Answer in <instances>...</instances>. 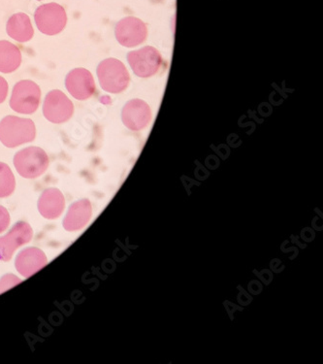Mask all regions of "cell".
I'll list each match as a JSON object with an SVG mask.
<instances>
[{
	"instance_id": "1",
	"label": "cell",
	"mask_w": 323,
	"mask_h": 364,
	"mask_svg": "<svg viewBox=\"0 0 323 364\" xmlns=\"http://www.w3.org/2000/svg\"><path fill=\"white\" fill-rule=\"evenodd\" d=\"M35 124L31 119L7 116L0 122V141L7 148H15L35 139Z\"/></svg>"
},
{
	"instance_id": "2",
	"label": "cell",
	"mask_w": 323,
	"mask_h": 364,
	"mask_svg": "<svg viewBox=\"0 0 323 364\" xmlns=\"http://www.w3.org/2000/svg\"><path fill=\"white\" fill-rule=\"evenodd\" d=\"M100 86L105 92L120 94L128 87L131 82L128 70L121 60L107 58L99 63L97 68Z\"/></svg>"
},
{
	"instance_id": "3",
	"label": "cell",
	"mask_w": 323,
	"mask_h": 364,
	"mask_svg": "<svg viewBox=\"0 0 323 364\" xmlns=\"http://www.w3.org/2000/svg\"><path fill=\"white\" fill-rule=\"evenodd\" d=\"M18 173L26 179H35L45 173L49 166V156L43 149L28 147L18 151L14 156Z\"/></svg>"
},
{
	"instance_id": "4",
	"label": "cell",
	"mask_w": 323,
	"mask_h": 364,
	"mask_svg": "<svg viewBox=\"0 0 323 364\" xmlns=\"http://www.w3.org/2000/svg\"><path fill=\"white\" fill-rule=\"evenodd\" d=\"M40 98L41 90L38 85L31 80H23L13 89L10 106L15 112L31 115L38 109Z\"/></svg>"
},
{
	"instance_id": "5",
	"label": "cell",
	"mask_w": 323,
	"mask_h": 364,
	"mask_svg": "<svg viewBox=\"0 0 323 364\" xmlns=\"http://www.w3.org/2000/svg\"><path fill=\"white\" fill-rule=\"evenodd\" d=\"M37 28L46 36L62 33L67 23L65 8L58 4H48L37 8L34 13Z\"/></svg>"
},
{
	"instance_id": "6",
	"label": "cell",
	"mask_w": 323,
	"mask_h": 364,
	"mask_svg": "<svg viewBox=\"0 0 323 364\" xmlns=\"http://www.w3.org/2000/svg\"><path fill=\"white\" fill-rule=\"evenodd\" d=\"M127 62L135 75L141 78H149L160 71L163 65V57L160 50L155 47L146 46L129 52L127 54Z\"/></svg>"
},
{
	"instance_id": "7",
	"label": "cell",
	"mask_w": 323,
	"mask_h": 364,
	"mask_svg": "<svg viewBox=\"0 0 323 364\" xmlns=\"http://www.w3.org/2000/svg\"><path fill=\"white\" fill-rule=\"evenodd\" d=\"M74 106L62 90H54L46 95L43 105L45 118L53 124H62L72 117Z\"/></svg>"
},
{
	"instance_id": "8",
	"label": "cell",
	"mask_w": 323,
	"mask_h": 364,
	"mask_svg": "<svg viewBox=\"0 0 323 364\" xmlns=\"http://www.w3.org/2000/svg\"><path fill=\"white\" fill-rule=\"evenodd\" d=\"M115 34L121 46L136 47L147 39V25L138 18L126 17L116 23Z\"/></svg>"
},
{
	"instance_id": "9",
	"label": "cell",
	"mask_w": 323,
	"mask_h": 364,
	"mask_svg": "<svg viewBox=\"0 0 323 364\" xmlns=\"http://www.w3.org/2000/svg\"><path fill=\"white\" fill-rule=\"evenodd\" d=\"M33 230L26 222H18L4 237H0V262H9L18 247L33 239Z\"/></svg>"
},
{
	"instance_id": "10",
	"label": "cell",
	"mask_w": 323,
	"mask_h": 364,
	"mask_svg": "<svg viewBox=\"0 0 323 364\" xmlns=\"http://www.w3.org/2000/svg\"><path fill=\"white\" fill-rule=\"evenodd\" d=\"M152 118V110L149 105L141 100H129L121 111L124 126L132 132L144 129L149 126Z\"/></svg>"
},
{
	"instance_id": "11",
	"label": "cell",
	"mask_w": 323,
	"mask_h": 364,
	"mask_svg": "<svg viewBox=\"0 0 323 364\" xmlns=\"http://www.w3.org/2000/svg\"><path fill=\"white\" fill-rule=\"evenodd\" d=\"M65 87L70 94L78 100H89L95 92L94 76L86 68H75L67 74Z\"/></svg>"
},
{
	"instance_id": "12",
	"label": "cell",
	"mask_w": 323,
	"mask_h": 364,
	"mask_svg": "<svg viewBox=\"0 0 323 364\" xmlns=\"http://www.w3.org/2000/svg\"><path fill=\"white\" fill-rule=\"evenodd\" d=\"M47 262V257L44 252L35 247H31L23 250L18 255L15 267L21 275L29 278L35 274L37 271L46 267Z\"/></svg>"
},
{
	"instance_id": "13",
	"label": "cell",
	"mask_w": 323,
	"mask_h": 364,
	"mask_svg": "<svg viewBox=\"0 0 323 364\" xmlns=\"http://www.w3.org/2000/svg\"><path fill=\"white\" fill-rule=\"evenodd\" d=\"M92 207L89 199H81L70 207L63 220V228L67 231L80 230L91 220Z\"/></svg>"
},
{
	"instance_id": "14",
	"label": "cell",
	"mask_w": 323,
	"mask_h": 364,
	"mask_svg": "<svg viewBox=\"0 0 323 364\" xmlns=\"http://www.w3.org/2000/svg\"><path fill=\"white\" fill-rule=\"evenodd\" d=\"M65 208V199L62 191L58 188H47L38 200L39 213L48 220H55L60 217Z\"/></svg>"
},
{
	"instance_id": "15",
	"label": "cell",
	"mask_w": 323,
	"mask_h": 364,
	"mask_svg": "<svg viewBox=\"0 0 323 364\" xmlns=\"http://www.w3.org/2000/svg\"><path fill=\"white\" fill-rule=\"evenodd\" d=\"M6 31L8 36L21 43L33 39L34 34L31 18L25 13H17L11 16L8 20Z\"/></svg>"
},
{
	"instance_id": "16",
	"label": "cell",
	"mask_w": 323,
	"mask_h": 364,
	"mask_svg": "<svg viewBox=\"0 0 323 364\" xmlns=\"http://www.w3.org/2000/svg\"><path fill=\"white\" fill-rule=\"evenodd\" d=\"M22 54L16 45L2 40L0 41V73H12L20 68Z\"/></svg>"
},
{
	"instance_id": "17",
	"label": "cell",
	"mask_w": 323,
	"mask_h": 364,
	"mask_svg": "<svg viewBox=\"0 0 323 364\" xmlns=\"http://www.w3.org/2000/svg\"><path fill=\"white\" fill-rule=\"evenodd\" d=\"M15 188L16 180L12 170L6 164L0 163V198L11 196Z\"/></svg>"
},
{
	"instance_id": "18",
	"label": "cell",
	"mask_w": 323,
	"mask_h": 364,
	"mask_svg": "<svg viewBox=\"0 0 323 364\" xmlns=\"http://www.w3.org/2000/svg\"><path fill=\"white\" fill-rule=\"evenodd\" d=\"M21 280L14 275H6L4 278L0 279V294L6 291L8 289H11L16 284L20 283Z\"/></svg>"
},
{
	"instance_id": "19",
	"label": "cell",
	"mask_w": 323,
	"mask_h": 364,
	"mask_svg": "<svg viewBox=\"0 0 323 364\" xmlns=\"http://www.w3.org/2000/svg\"><path fill=\"white\" fill-rule=\"evenodd\" d=\"M10 225L9 212L5 207L0 205V233L4 232Z\"/></svg>"
},
{
	"instance_id": "20",
	"label": "cell",
	"mask_w": 323,
	"mask_h": 364,
	"mask_svg": "<svg viewBox=\"0 0 323 364\" xmlns=\"http://www.w3.org/2000/svg\"><path fill=\"white\" fill-rule=\"evenodd\" d=\"M8 95V83L4 77L0 76V105L4 102Z\"/></svg>"
},
{
	"instance_id": "21",
	"label": "cell",
	"mask_w": 323,
	"mask_h": 364,
	"mask_svg": "<svg viewBox=\"0 0 323 364\" xmlns=\"http://www.w3.org/2000/svg\"><path fill=\"white\" fill-rule=\"evenodd\" d=\"M38 1H42V0H38Z\"/></svg>"
}]
</instances>
